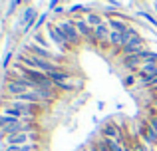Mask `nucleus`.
I'll use <instances>...</instances> for the list:
<instances>
[{"label":"nucleus","mask_w":157,"mask_h":151,"mask_svg":"<svg viewBox=\"0 0 157 151\" xmlns=\"http://www.w3.org/2000/svg\"><path fill=\"white\" fill-rule=\"evenodd\" d=\"M131 151H151V149L147 147L143 141H133V143H131Z\"/></svg>","instance_id":"nucleus-20"},{"label":"nucleus","mask_w":157,"mask_h":151,"mask_svg":"<svg viewBox=\"0 0 157 151\" xmlns=\"http://www.w3.org/2000/svg\"><path fill=\"white\" fill-rule=\"evenodd\" d=\"M58 6H60V0H50L48 2V12H54Z\"/></svg>","instance_id":"nucleus-24"},{"label":"nucleus","mask_w":157,"mask_h":151,"mask_svg":"<svg viewBox=\"0 0 157 151\" xmlns=\"http://www.w3.org/2000/svg\"><path fill=\"white\" fill-rule=\"evenodd\" d=\"M101 137H109V139H117L119 143H125V137H123L121 129H119V125L115 123V121H107V123L101 127Z\"/></svg>","instance_id":"nucleus-6"},{"label":"nucleus","mask_w":157,"mask_h":151,"mask_svg":"<svg viewBox=\"0 0 157 151\" xmlns=\"http://www.w3.org/2000/svg\"><path fill=\"white\" fill-rule=\"evenodd\" d=\"M109 34H111V28L107 26V22L105 24H101V26H98V28H94V38H92V42H104V40L109 38Z\"/></svg>","instance_id":"nucleus-10"},{"label":"nucleus","mask_w":157,"mask_h":151,"mask_svg":"<svg viewBox=\"0 0 157 151\" xmlns=\"http://www.w3.org/2000/svg\"><path fill=\"white\" fill-rule=\"evenodd\" d=\"M64 12H66V8H64V6H58L56 10H54V14H58V16H60V14H64Z\"/></svg>","instance_id":"nucleus-27"},{"label":"nucleus","mask_w":157,"mask_h":151,"mask_svg":"<svg viewBox=\"0 0 157 151\" xmlns=\"http://www.w3.org/2000/svg\"><path fill=\"white\" fill-rule=\"evenodd\" d=\"M38 10H36L34 6H28L26 10H24V14L18 18V24L20 26H24V32H30L32 28L36 26V20H38Z\"/></svg>","instance_id":"nucleus-5"},{"label":"nucleus","mask_w":157,"mask_h":151,"mask_svg":"<svg viewBox=\"0 0 157 151\" xmlns=\"http://www.w3.org/2000/svg\"><path fill=\"white\" fill-rule=\"evenodd\" d=\"M50 76V80L54 81V84H60V81H68L70 80V74L66 70H60V72H52V74H48Z\"/></svg>","instance_id":"nucleus-14"},{"label":"nucleus","mask_w":157,"mask_h":151,"mask_svg":"<svg viewBox=\"0 0 157 151\" xmlns=\"http://www.w3.org/2000/svg\"><path fill=\"white\" fill-rule=\"evenodd\" d=\"M155 14H157V6H155Z\"/></svg>","instance_id":"nucleus-32"},{"label":"nucleus","mask_w":157,"mask_h":151,"mask_svg":"<svg viewBox=\"0 0 157 151\" xmlns=\"http://www.w3.org/2000/svg\"><path fill=\"white\" fill-rule=\"evenodd\" d=\"M151 108H157V97H153V100H151Z\"/></svg>","instance_id":"nucleus-28"},{"label":"nucleus","mask_w":157,"mask_h":151,"mask_svg":"<svg viewBox=\"0 0 157 151\" xmlns=\"http://www.w3.org/2000/svg\"><path fill=\"white\" fill-rule=\"evenodd\" d=\"M10 60H12V52H6V56H4V60H2V68H8Z\"/></svg>","instance_id":"nucleus-25"},{"label":"nucleus","mask_w":157,"mask_h":151,"mask_svg":"<svg viewBox=\"0 0 157 151\" xmlns=\"http://www.w3.org/2000/svg\"><path fill=\"white\" fill-rule=\"evenodd\" d=\"M139 139H141L145 145H155V147H157V135L151 131V127L147 125L145 119H143L141 127H139Z\"/></svg>","instance_id":"nucleus-9"},{"label":"nucleus","mask_w":157,"mask_h":151,"mask_svg":"<svg viewBox=\"0 0 157 151\" xmlns=\"http://www.w3.org/2000/svg\"><path fill=\"white\" fill-rule=\"evenodd\" d=\"M149 111H153V113H157V108H149Z\"/></svg>","instance_id":"nucleus-30"},{"label":"nucleus","mask_w":157,"mask_h":151,"mask_svg":"<svg viewBox=\"0 0 157 151\" xmlns=\"http://www.w3.org/2000/svg\"><path fill=\"white\" fill-rule=\"evenodd\" d=\"M72 20H74V24H76V28H78V32H80L82 38H90V40L94 38V28L86 22L84 16H74Z\"/></svg>","instance_id":"nucleus-8"},{"label":"nucleus","mask_w":157,"mask_h":151,"mask_svg":"<svg viewBox=\"0 0 157 151\" xmlns=\"http://www.w3.org/2000/svg\"><path fill=\"white\" fill-rule=\"evenodd\" d=\"M107 42H109L111 46H115V48L119 50V48L123 46V34H121V32L111 30V34H109V38H107Z\"/></svg>","instance_id":"nucleus-13"},{"label":"nucleus","mask_w":157,"mask_h":151,"mask_svg":"<svg viewBox=\"0 0 157 151\" xmlns=\"http://www.w3.org/2000/svg\"><path fill=\"white\" fill-rule=\"evenodd\" d=\"M153 97H157V93H153Z\"/></svg>","instance_id":"nucleus-33"},{"label":"nucleus","mask_w":157,"mask_h":151,"mask_svg":"<svg viewBox=\"0 0 157 151\" xmlns=\"http://www.w3.org/2000/svg\"><path fill=\"white\" fill-rule=\"evenodd\" d=\"M139 36V32L135 30V28H129L127 32H123V44H127V42H131L133 38H137Z\"/></svg>","instance_id":"nucleus-17"},{"label":"nucleus","mask_w":157,"mask_h":151,"mask_svg":"<svg viewBox=\"0 0 157 151\" xmlns=\"http://www.w3.org/2000/svg\"><path fill=\"white\" fill-rule=\"evenodd\" d=\"M48 16H50V12H44V14H40L38 16V20H36V26H34V30L38 32L40 30V26H44V24H46V18Z\"/></svg>","instance_id":"nucleus-19"},{"label":"nucleus","mask_w":157,"mask_h":151,"mask_svg":"<svg viewBox=\"0 0 157 151\" xmlns=\"http://www.w3.org/2000/svg\"><path fill=\"white\" fill-rule=\"evenodd\" d=\"M141 58H143V64H145V62L157 64V52H153V50H143L141 52Z\"/></svg>","instance_id":"nucleus-15"},{"label":"nucleus","mask_w":157,"mask_h":151,"mask_svg":"<svg viewBox=\"0 0 157 151\" xmlns=\"http://www.w3.org/2000/svg\"><path fill=\"white\" fill-rule=\"evenodd\" d=\"M137 14L141 16V18H145V20H147V22H149V24H153V26L157 28V18H153V16H151L149 12H143V10H141V12H137Z\"/></svg>","instance_id":"nucleus-21"},{"label":"nucleus","mask_w":157,"mask_h":151,"mask_svg":"<svg viewBox=\"0 0 157 151\" xmlns=\"http://www.w3.org/2000/svg\"><path fill=\"white\" fill-rule=\"evenodd\" d=\"M143 50H147V44H145V40H143L141 36H137V38H133L131 42L123 44V46L119 48V54H121V58H125V56H135V54H141Z\"/></svg>","instance_id":"nucleus-4"},{"label":"nucleus","mask_w":157,"mask_h":151,"mask_svg":"<svg viewBox=\"0 0 157 151\" xmlns=\"http://www.w3.org/2000/svg\"><path fill=\"white\" fill-rule=\"evenodd\" d=\"M24 52H26L28 56H36V58L52 60V62H58V64H62V62H64V58L56 56L54 52L48 50V48H42V46H38V44H26V46H24Z\"/></svg>","instance_id":"nucleus-3"},{"label":"nucleus","mask_w":157,"mask_h":151,"mask_svg":"<svg viewBox=\"0 0 157 151\" xmlns=\"http://www.w3.org/2000/svg\"><path fill=\"white\" fill-rule=\"evenodd\" d=\"M56 26L60 28L62 36H64V40L70 44V48H78L82 44V36H80V32H78V28H76V24H74L72 18L60 20V22H56Z\"/></svg>","instance_id":"nucleus-2"},{"label":"nucleus","mask_w":157,"mask_h":151,"mask_svg":"<svg viewBox=\"0 0 157 151\" xmlns=\"http://www.w3.org/2000/svg\"><path fill=\"white\" fill-rule=\"evenodd\" d=\"M143 85H145V88H155V85H157V74H153V76H147V77H143Z\"/></svg>","instance_id":"nucleus-18"},{"label":"nucleus","mask_w":157,"mask_h":151,"mask_svg":"<svg viewBox=\"0 0 157 151\" xmlns=\"http://www.w3.org/2000/svg\"><path fill=\"white\" fill-rule=\"evenodd\" d=\"M68 12H70V14H76V12H88V8H86L84 4H76V6L68 8Z\"/></svg>","instance_id":"nucleus-22"},{"label":"nucleus","mask_w":157,"mask_h":151,"mask_svg":"<svg viewBox=\"0 0 157 151\" xmlns=\"http://www.w3.org/2000/svg\"><path fill=\"white\" fill-rule=\"evenodd\" d=\"M145 121H147V125L151 127V131L157 135V113H153V111H149V115L145 117Z\"/></svg>","instance_id":"nucleus-16"},{"label":"nucleus","mask_w":157,"mask_h":151,"mask_svg":"<svg viewBox=\"0 0 157 151\" xmlns=\"http://www.w3.org/2000/svg\"><path fill=\"white\" fill-rule=\"evenodd\" d=\"M151 93H157V85H155V88H151Z\"/></svg>","instance_id":"nucleus-29"},{"label":"nucleus","mask_w":157,"mask_h":151,"mask_svg":"<svg viewBox=\"0 0 157 151\" xmlns=\"http://www.w3.org/2000/svg\"><path fill=\"white\" fill-rule=\"evenodd\" d=\"M0 104H2V89H0Z\"/></svg>","instance_id":"nucleus-31"},{"label":"nucleus","mask_w":157,"mask_h":151,"mask_svg":"<svg viewBox=\"0 0 157 151\" xmlns=\"http://www.w3.org/2000/svg\"><path fill=\"white\" fill-rule=\"evenodd\" d=\"M107 26L111 28V30H115V32H127L129 30V22L127 20H123V18H107Z\"/></svg>","instance_id":"nucleus-11"},{"label":"nucleus","mask_w":157,"mask_h":151,"mask_svg":"<svg viewBox=\"0 0 157 151\" xmlns=\"http://www.w3.org/2000/svg\"><path fill=\"white\" fill-rule=\"evenodd\" d=\"M121 66L125 68V70H129L131 74H137V70L143 66V58H141V54L125 56V58H121Z\"/></svg>","instance_id":"nucleus-7"},{"label":"nucleus","mask_w":157,"mask_h":151,"mask_svg":"<svg viewBox=\"0 0 157 151\" xmlns=\"http://www.w3.org/2000/svg\"><path fill=\"white\" fill-rule=\"evenodd\" d=\"M18 60L22 62L24 68H30V70H40V72H44V74H52V72L64 70V66H62V64H58V62L44 60V58H36V56H28V54H22Z\"/></svg>","instance_id":"nucleus-1"},{"label":"nucleus","mask_w":157,"mask_h":151,"mask_svg":"<svg viewBox=\"0 0 157 151\" xmlns=\"http://www.w3.org/2000/svg\"><path fill=\"white\" fill-rule=\"evenodd\" d=\"M86 22L92 28H98V26H101V24H105V20L101 18V14H98V12H90V14L86 16Z\"/></svg>","instance_id":"nucleus-12"},{"label":"nucleus","mask_w":157,"mask_h":151,"mask_svg":"<svg viewBox=\"0 0 157 151\" xmlns=\"http://www.w3.org/2000/svg\"><path fill=\"white\" fill-rule=\"evenodd\" d=\"M135 76H137V74H129V76L125 77V80H123V84H125V85H133V84H135V81H133V80H135Z\"/></svg>","instance_id":"nucleus-26"},{"label":"nucleus","mask_w":157,"mask_h":151,"mask_svg":"<svg viewBox=\"0 0 157 151\" xmlns=\"http://www.w3.org/2000/svg\"><path fill=\"white\" fill-rule=\"evenodd\" d=\"M18 4H22V0H12V2H10V8H8V16H12V12L16 10V6H18Z\"/></svg>","instance_id":"nucleus-23"}]
</instances>
